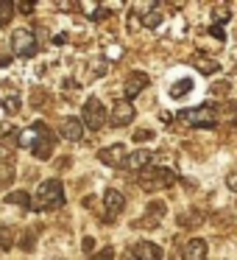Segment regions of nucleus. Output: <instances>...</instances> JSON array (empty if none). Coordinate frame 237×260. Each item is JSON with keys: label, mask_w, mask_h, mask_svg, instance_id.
<instances>
[{"label": "nucleus", "mask_w": 237, "mask_h": 260, "mask_svg": "<svg viewBox=\"0 0 237 260\" xmlns=\"http://www.w3.org/2000/svg\"><path fill=\"white\" fill-rule=\"evenodd\" d=\"M17 143L25 148H31V151L36 154L40 159H48L53 154V146H56V137H53V132L48 129L45 123H34L31 129L20 132L17 135Z\"/></svg>", "instance_id": "nucleus-1"}, {"label": "nucleus", "mask_w": 237, "mask_h": 260, "mask_svg": "<svg viewBox=\"0 0 237 260\" xmlns=\"http://www.w3.org/2000/svg\"><path fill=\"white\" fill-rule=\"evenodd\" d=\"M64 204V187L59 179H45L40 187H36V210H56Z\"/></svg>", "instance_id": "nucleus-2"}, {"label": "nucleus", "mask_w": 237, "mask_h": 260, "mask_svg": "<svg viewBox=\"0 0 237 260\" xmlns=\"http://www.w3.org/2000/svg\"><path fill=\"white\" fill-rule=\"evenodd\" d=\"M179 123L181 126H192V129H215L218 118H215V109L209 107H192V109H181L179 112Z\"/></svg>", "instance_id": "nucleus-3"}, {"label": "nucleus", "mask_w": 237, "mask_h": 260, "mask_svg": "<svg viewBox=\"0 0 237 260\" xmlns=\"http://www.w3.org/2000/svg\"><path fill=\"white\" fill-rule=\"evenodd\" d=\"M142 190L153 193V190H165V187H173L176 185V174L170 168H145L142 176H137Z\"/></svg>", "instance_id": "nucleus-4"}, {"label": "nucleus", "mask_w": 237, "mask_h": 260, "mask_svg": "<svg viewBox=\"0 0 237 260\" xmlns=\"http://www.w3.org/2000/svg\"><path fill=\"white\" fill-rule=\"evenodd\" d=\"M81 123H84V129L90 126L92 132L106 126V109H103V104L98 98H90L84 104V109H81Z\"/></svg>", "instance_id": "nucleus-5"}, {"label": "nucleus", "mask_w": 237, "mask_h": 260, "mask_svg": "<svg viewBox=\"0 0 237 260\" xmlns=\"http://www.w3.org/2000/svg\"><path fill=\"white\" fill-rule=\"evenodd\" d=\"M12 42H14V51H17V56H23V59L36 56V51H40L34 34H31V31H25V28L14 31V34H12Z\"/></svg>", "instance_id": "nucleus-6"}, {"label": "nucleus", "mask_w": 237, "mask_h": 260, "mask_svg": "<svg viewBox=\"0 0 237 260\" xmlns=\"http://www.w3.org/2000/svg\"><path fill=\"white\" fill-rule=\"evenodd\" d=\"M0 104L6 107V112H17L20 104H23V95H20V90L12 81H3L0 84Z\"/></svg>", "instance_id": "nucleus-7"}, {"label": "nucleus", "mask_w": 237, "mask_h": 260, "mask_svg": "<svg viewBox=\"0 0 237 260\" xmlns=\"http://www.w3.org/2000/svg\"><path fill=\"white\" fill-rule=\"evenodd\" d=\"M98 159H101L103 165H112V168H123L126 162H129V157H126V148L120 146H106L101 148V154H98Z\"/></svg>", "instance_id": "nucleus-8"}, {"label": "nucleus", "mask_w": 237, "mask_h": 260, "mask_svg": "<svg viewBox=\"0 0 237 260\" xmlns=\"http://www.w3.org/2000/svg\"><path fill=\"white\" fill-rule=\"evenodd\" d=\"M103 204H106V215H109V218H114V215L123 213L126 199H123V193H120V190H112V187H109V190L103 193Z\"/></svg>", "instance_id": "nucleus-9"}, {"label": "nucleus", "mask_w": 237, "mask_h": 260, "mask_svg": "<svg viewBox=\"0 0 237 260\" xmlns=\"http://www.w3.org/2000/svg\"><path fill=\"white\" fill-rule=\"evenodd\" d=\"M207 241H201V238H192V241L184 243V249H181V257L184 260H207Z\"/></svg>", "instance_id": "nucleus-10"}, {"label": "nucleus", "mask_w": 237, "mask_h": 260, "mask_svg": "<svg viewBox=\"0 0 237 260\" xmlns=\"http://www.w3.org/2000/svg\"><path fill=\"white\" fill-rule=\"evenodd\" d=\"M134 260H162V249L156 246V243H151V241H140V243H134Z\"/></svg>", "instance_id": "nucleus-11"}, {"label": "nucleus", "mask_w": 237, "mask_h": 260, "mask_svg": "<svg viewBox=\"0 0 237 260\" xmlns=\"http://www.w3.org/2000/svg\"><path fill=\"white\" fill-rule=\"evenodd\" d=\"M134 120V107L129 101H120L112 107V126H126Z\"/></svg>", "instance_id": "nucleus-12"}, {"label": "nucleus", "mask_w": 237, "mask_h": 260, "mask_svg": "<svg viewBox=\"0 0 237 260\" xmlns=\"http://www.w3.org/2000/svg\"><path fill=\"white\" fill-rule=\"evenodd\" d=\"M62 137H64V140L78 143L81 137H84V123H81L78 118H67V120L62 123Z\"/></svg>", "instance_id": "nucleus-13"}, {"label": "nucleus", "mask_w": 237, "mask_h": 260, "mask_svg": "<svg viewBox=\"0 0 237 260\" xmlns=\"http://www.w3.org/2000/svg\"><path fill=\"white\" fill-rule=\"evenodd\" d=\"M145 84H148V76H145V73H131L129 79H126V98L140 95Z\"/></svg>", "instance_id": "nucleus-14"}, {"label": "nucleus", "mask_w": 237, "mask_h": 260, "mask_svg": "<svg viewBox=\"0 0 237 260\" xmlns=\"http://www.w3.org/2000/svg\"><path fill=\"white\" fill-rule=\"evenodd\" d=\"M151 159H153V154L142 148V151H134V154H131L126 165H129V168H134V171H145L148 165H151Z\"/></svg>", "instance_id": "nucleus-15"}, {"label": "nucleus", "mask_w": 237, "mask_h": 260, "mask_svg": "<svg viewBox=\"0 0 237 260\" xmlns=\"http://www.w3.org/2000/svg\"><path fill=\"white\" fill-rule=\"evenodd\" d=\"M229 17H231V9H229V6H223V3L212 6V20H215V25H220V28H223V23H229Z\"/></svg>", "instance_id": "nucleus-16"}, {"label": "nucleus", "mask_w": 237, "mask_h": 260, "mask_svg": "<svg viewBox=\"0 0 237 260\" xmlns=\"http://www.w3.org/2000/svg\"><path fill=\"white\" fill-rule=\"evenodd\" d=\"M195 68L201 70V73H207V76L218 73V62H212V59H207V56H198L195 59Z\"/></svg>", "instance_id": "nucleus-17"}, {"label": "nucleus", "mask_w": 237, "mask_h": 260, "mask_svg": "<svg viewBox=\"0 0 237 260\" xmlns=\"http://www.w3.org/2000/svg\"><path fill=\"white\" fill-rule=\"evenodd\" d=\"M14 14V3L12 0H0V25H6Z\"/></svg>", "instance_id": "nucleus-18"}, {"label": "nucleus", "mask_w": 237, "mask_h": 260, "mask_svg": "<svg viewBox=\"0 0 237 260\" xmlns=\"http://www.w3.org/2000/svg\"><path fill=\"white\" fill-rule=\"evenodd\" d=\"M159 23H162V17H159L156 9H148V12L142 14V25H145V28H156Z\"/></svg>", "instance_id": "nucleus-19"}, {"label": "nucleus", "mask_w": 237, "mask_h": 260, "mask_svg": "<svg viewBox=\"0 0 237 260\" xmlns=\"http://www.w3.org/2000/svg\"><path fill=\"white\" fill-rule=\"evenodd\" d=\"M12 179H14V168H12V162L0 165V187H9V185H12Z\"/></svg>", "instance_id": "nucleus-20"}, {"label": "nucleus", "mask_w": 237, "mask_h": 260, "mask_svg": "<svg viewBox=\"0 0 237 260\" xmlns=\"http://www.w3.org/2000/svg\"><path fill=\"white\" fill-rule=\"evenodd\" d=\"M6 202L9 204H23V207H28L31 199H28V193H25V190H14V193H9V196H6Z\"/></svg>", "instance_id": "nucleus-21"}, {"label": "nucleus", "mask_w": 237, "mask_h": 260, "mask_svg": "<svg viewBox=\"0 0 237 260\" xmlns=\"http://www.w3.org/2000/svg\"><path fill=\"white\" fill-rule=\"evenodd\" d=\"M190 90H192V81H190V79H181L179 84L170 90V95H173V98H181V95H187Z\"/></svg>", "instance_id": "nucleus-22"}, {"label": "nucleus", "mask_w": 237, "mask_h": 260, "mask_svg": "<svg viewBox=\"0 0 237 260\" xmlns=\"http://www.w3.org/2000/svg\"><path fill=\"white\" fill-rule=\"evenodd\" d=\"M153 215H156V218H162V215H165V204L162 202H153L151 204V207H148V218H142V221H145V224H153Z\"/></svg>", "instance_id": "nucleus-23"}, {"label": "nucleus", "mask_w": 237, "mask_h": 260, "mask_svg": "<svg viewBox=\"0 0 237 260\" xmlns=\"http://www.w3.org/2000/svg\"><path fill=\"white\" fill-rule=\"evenodd\" d=\"M90 260H114V252H112V249H101V252L92 254Z\"/></svg>", "instance_id": "nucleus-24"}, {"label": "nucleus", "mask_w": 237, "mask_h": 260, "mask_svg": "<svg viewBox=\"0 0 237 260\" xmlns=\"http://www.w3.org/2000/svg\"><path fill=\"white\" fill-rule=\"evenodd\" d=\"M212 92L215 95H226V92H229V81H218V84H212Z\"/></svg>", "instance_id": "nucleus-25"}, {"label": "nucleus", "mask_w": 237, "mask_h": 260, "mask_svg": "<svg viewBox=\"0 0 237 260\" xmlns=\"http://www.w3.org/2000/svg\"><path fill=\"white\" fill-rule=\"evenodd\" d=\"M226 185H229V190L237 193V171H231V174L226 176Z\"/></svg>", "instance_id": "nucleus-26"}, {"label": "nucleus", "mask_w": 237, "mask_h": 260, "mask_svg": "<svg viewBox=\"0 0 237 260\" xmlns=\"http://www.w3.org/2000/svg\"><path fill=\"white\" fill-rule=\"evenodd\" d=\"M151 137H153V132H148V129L134 132V140H151Z\"/></svg>", "instance_id": "nucleus-27"}, {"label": "nucleus", "mask_w": 237, "mask_h": 260, "mask_svg": "<svg viewBox=\"0 0 237 260\" xmlns=\"http://www.w3.org/2000/svg\"><path fill=\"white\" fill-rule=\"evenodd\" d=\"M12 64V53L9 51H0V68H9Z\"/></svg>", "instance_id": "nucleus-28"}, {"label": "nucleus", "mask_w": 237, "mask_h": 260, "mask_svg": "<svg viewBox=\"0 0 237 260\" xmlns=\"http://www.w3.org/2000/svg\"><path fill=\"white\" fill-rule=\"evenodd\" d=\"M84 252H87V254L95 252V238H84Z\"/></svg>", "instance_id": "nucleus-29"}, {"label": "nucleus", "mask_w": 237, "mask_h": 260, "mask_svg": "<svg viewBox=\"0 0 237 260\" xmlns=\"http://www.w3.org/2000/svg\"><path fill=\"white\" fill-rule=\"evenodd\" d=\"M14 9H20V12H25V14H31V12H34V3H17V6H14Z\"/></svg>", "instance_id": "nucleus-30"}, {"label": "nucleus", "mask_w": 237, "mask_h": 260, "mask_svg": "<svg viewBox=\"0 0 237 260\" xmlns=\"http://www.w3.org/2000/svg\"><path fill=\"white\" fill-rule=\"evenodd\" d=\"M212 37H215V40H226V34H223L220 25H212Z\"/></svg>", "instance_id": "nucleus-31"}, {"label": "nucleus", "mask_w": 237, "mask_h": 260, "mask_svg": "<svg viewBox=\"0 0 237 260\" xmlns=\"http://www.w3.org/2000/svg\"><path fill=\"white\" fill-rule=\"evenodd\" d=\"M9 132H14V129H12V126H9V123H0V137H6V135H9Z\"/></svg>", "instance_id": "nucleus-32"}]
</instances>
